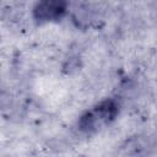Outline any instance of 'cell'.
I'll use <instances>...</instances> for the list:
<instances>
[{
  "instance_id": "obj_2",
  "label": "cell",
  "mask_w": 157,
  "mask_h": 157,
  "mask_svg": "<svg viewBox=\"0 0 157 157\" xmlns=\"http://www.w3.org/2000/svg\"><path fill=\"white\" fill-rule=\"evenodd\" d=\"M64 12V4L61 2H43L36 9V16L43 20H52L60 17Z\"/></svg>"
},
{
  "instance_id": "obj_1",
  "label": "cell",
  "mask_w": 157,
  "mask_h": 157,
  "mask_svg": "<svg viewBox=\"0 0 157 157\" xmlns=\"http://www.w3.org/2000/svg\"><path fill=\"white\" fill-rule=\"evenodd\" d=\"M117 114V105L113 101H105L86 113L81 120L80 126L82 130L91 131L96 130L97 128H101L102 125L109 123Z\"/></svg>"
}]
</instances>
